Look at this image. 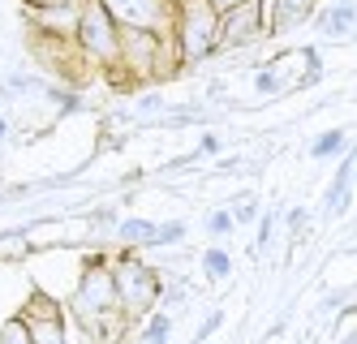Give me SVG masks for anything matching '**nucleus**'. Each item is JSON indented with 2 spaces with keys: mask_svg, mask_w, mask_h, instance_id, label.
<instances>
[{
  "mask_svg": "<svg viewBox=\"0 0 357 344\" xmlns=\"http://www.w3.org/2000/svg\"><path fill=\"white\" fill-rule=\"evenodd\" d=\"M69 310L78 314V323L91 340L99 344H116L121 331H125V314L116 310V293H112V271L104 267V258H91L86 267H82V284H78V293H73Z\"/></svg>",
  "mask_w": 357,
  "mask_h": 344,
  "instance_id": "obj_1",
  "label": "nucleus"
},
{
  "mask_svg": "<svg viewBox=\"0 0 357 344\" xmlns=\"http://www.w3.org/2000/svg\"><path fill=\"white\" fill-rule=\"evenodd\" d=\"M112 271V293H116V310L138 319V314H151L160 306V293H164V280L160 271H151L138 254H125Z\"/></svg>",
  "mask_w": 357,
  "mask_h": 344,
  "instance_id": "obj_2",
  "label": "nucleus"
},
{
  "mask_svg": "<svg viewBox=\"0 0 357 344\" xmlns=\"http://www.w3.org/2000/svg\"><path fill=\"white\" fill-rule=\"evenodd\" d=\"M99 5H104V13L112 17L116 31L172 39V26H176V0H99Z\"/></svg>",
  "mask_w": 357,
  "mask_h": 344,
  "instance_id": "obj_3",
  "label": "nucleus"
},
{
  "mask_svg": "<svg viewBox=\"0 0 357 344\" xmlns=\"http://www.w3.org/2000/svg\"><path fill=\"white\" fill-rule=\"evenodd\" d=\"M215 22L220 13L207 5V0H176V61H202L215 52Z\"/></svg>",
  "mask_w": 357,
  "mask_h": 344,
  "instance_id": "obj_4",
  "label": "nucleus"
},
{
  "mask_svg": "<svg viewBox=\"0 0 357 344\" xmlns=\"http://www.w3.org/2000/svg\"><path fill=\"white\" fill-rule=\"evenodd\" d=\"M78 43L91 61L99 65H121V31L112 26V17L104 13V5L99 0H86V5L78 9Z\"/></svg>",
  "mask_w": 357,
  "mask_h": 344,
  "instance_id": "obj_5",
  "label": "nucleus"
},
{
  "mask_svg": "<svg viewBox=\"0 0 357 344\" xmlns=\"http://www.w3.org/2000/svg\"><path fill=\"white\" fill-rule=\"evenodd\" d=\"M263 35H267V9H263V0H241L237 9L220 13V22H215V47H224V52L250 47V43H259Z\"/></svg>",
  "mask_w": 357,
  "mask_h": 344,
  "instance_id": "obj_6",
  "label": "nucleus"
},
{
  "mask_svg": "<svg viewBox=\"0 0 357 344\" xmlns=\"http://www.w3.org/2000/svg\"><path fill=\"white\" fill-rule=\"evenodd\" d=\"M17 319L26 323V331H31V344H65V323H61V306H56L52 297L35 293V297L26 301V310L17 314Z\"/></svg>",
  "mask_w": 357,
  "mask_h": 344,
  "instance_id": "obj_7",
  "label": "nucleus"
},
{
  "mask_svg": "<svg viewBox=\"0 0 357 344\" xmlns=\"http://www.w3.org/2000/svg\"><path fill=\"white\" fill-rule=\"evenodd\" d=\"M314 13V0H271V17H267V35H284L293 26H301Z\"/></svg>",
  "mask_w": 357,
  "mask_h": 344,
  "instance_id": "obj_8",
  "label": "nucleus"
},
{
  "mask_svg": "<svg viewBox=\"0 0 357 344\" xmlns=\"http://www.w3.org/2000/svg\"><path fill=\"white\" fill-rule=\"evenodd\" d=\"M349 185H353V155L344 151V160H340L336 177H331L327 194H323V211H327V216H340V211L349 207Z\"/></svg>",
  "mask_w": 357,
  "mask_h": 344,
  "instance_id": "obj_9",
  "label": "nucleus"
},
{
  "mask_svg": "<svg viewBox=\"0 0 357 344\" xmlns=\"http://www.w3.org/2000/svg\"><path fill=\"white\" fill-rule=\"evenodd\" d=\"M319 31L327 39H349L353 35V0H336L319 13Z\"/></svg>",
  "mask_w": 357,
  "mask_h": 344,
  "instance_id": "obj_10",
  "label": "nucleus"
},
{
  "mask_svg": "<svg viewBox=\"0 0 357 344\" xmlns=\"http://www.w3.org/2000/svg\"><path fill=\"white\" fill-rule=\"evenodd\" d=\"M151 232H155L151 220H121L116 224V241L125 250H138V246H151Z\"/></svg>",
  "mask_w": 357,
  "mask_h": 344,
  "instance_id": "obj_11",
  "label": "nucleus"
},
{
  "mask_svg": "<svg viewBox=\"0 0 357 344\" xmlns=\"http://www.w3.org/2000/svg\"><path fill=\"white\" fill-rule=\"evenodd\" d=\"M336 151H349V129H327V134H319L314 147H310L314 160H327V155H336Z\"/></svg>",
  "mask_w": 357,
  "mask_h": 344,
  "instance_id": "obj_12",
  "label": "nucleus"
},
{
  "mask_svg": "<svg viewBox=\"0 0 357 344\" xmlns=\"http://www.w3.org/2000/svg\"><path fill=\"white\" fill-rule=\"evenodd\" d=\"M202 271H207V280H228L233 276V258H228L220 246H211L207 254H202Z\"/></svg>",
  "mask_w": 357,
  "mask_h": 344,
  "instance_id": "obj_13",
  "label": "nucleus"
},
{
  "mask_svg": "<svg viewBox=\"0 0 357 344\" xmlns=\"http://www.w3.org/2000/svg\"><path fill=\"white\" fill-rule=\"evenodd\" d=\"M168 331H172V319H168L164 310H155V314L146 319V331H142V340H146V344H168Z\"/></svg>",
  "mask_w": 357,
  "mask_h": 344,
  "instance_id": "obj_14",
  "label": "nucleus"
},
{
  "mask_svg": "<svg viewBox=\"0 0 357 344\" xmlns=\"http://www.w3.org/2000/svg\"><path fill=\"white\" fill-rule=\"evenodd\" d=\"M185 237V224L181 220H168V224H155V232H151V246H176Z\"/></svg>",
  "mask_w": 357,
  "mask_h": 344,
  "instance_id": "obj_15",
  "label": "nucleus"
},
{
  "mask_svg": "<svg viewBox=\"0 0 357 344\" xmlns=\"http://www.w3.org/2000/svg\"><path fill=\"white\" fill-rule=\"evenodd\" d=\"M0 344H31V331H26V323H22L17 314L0 323Z\"/></svg>",
  "mask_w": 357,
  "mask_h": 344,
  "instance_id": "obj_16",
  "label": "nucleus"
},
{
  "mask_svg": "<svg viewBox=\"0 0 357 344\" xmlns=\"http://www.w3.org/2000/svg\"><path fill=\"white\" fill-rule=\"evenodd\" d=\"M207 232L211 237H228V232H233V216H228V211H211V216H207Z\"/></svg>",
  "mask_w": 357,
  "mask_h": 344,
  "instance_id": "obj_17",
  "label": "nucleus"
},
{
  "mask_svg": "<svg viewBox=\"0 0 357 344\" xmlns=\"http://www.w3.org/2000/svg\"><path fill=\"white\" fill-rule=\"evenodd\" d=\"M228 216H233V224H254L259 220V202L245 198V202H237V211H228Z\"/></svg>",
  "mask_w": 357,
  "mask_h": 344,
  "instance_id": "obj_18",
  "label": "nucleus"
},
{
  "mask_svg": "<svg viewBox=\"0 0 357 344\" xmlns=\"http://www.w3.org/2000/svg\"><path fill=\"white\" fill-rule=\"evenodd\" d=\"M254 87H259L263 95H275V91H284V87H280V82H275V73H271L267 65H263L259 73H254Z\"/></svg>",
  "mask_w": 357,
  "mask_h": 344,
  "instance_id": "obj_19",
  "label": "nucleus"
},
{
  "mask_svg": "<svg viewBox=\"0 0 357 344\" xmlns=\"http://www.w3.org/2000/svg\"><path fill=\"white\" fill-rule=\"evenodd\" d=\"M220 319H224V314L215 310V314H211V319H207V323H202V327H198V340H207V336H211V331L220 327Z\"/></svg>",
  "mask_w": 357,
  "mask_h": 344,
  "instance_id": "obj_20",
  "label": "nucleus"
},
{
  "mask_svg": "<svg viewBox=\"0 0 357 344\" xmlns=\"http://www.w3.org/2000/svg\"><path fill=\"white\" fill-rule=\"evenodd\" d=\"M207 5H211L215 13H228V9H237V5H241V0H207Z\"/></svg>",
  "mask_w": 357,
  "mask_h": 344,
  "instance_id": "obj_21",
  "label": "nucleus"
},
{
  "mask_svg": "<svg viewBox=\"0 0 357 344\" xmlns=\"http://www.w3.org/2000/svg\"><path fill=\"white\" fill-rule=\"evenodd\" d=\"M215 151H220V138L207 134V138H202V155H215Z\"/></svg>",
  "mask_w": 357,
  "mask_h": 344,
  "instance_id": "obj_22",
  "label": "nucleus"
},
{
  "mask_svg": "<svg viewBox=\"0 0 357 344\" xmlns=\"http://www.w3.org/2000/svg\"><path fill=\"white\" fill-rule=\"evenodd\" d=\"M5 134H9V121H5V117H0V138H5Z\"/></svg>",
  "mask_w": 357,
  "mask_h": 344,
  "instance_id": "obj_23",
  "label": "nucleus"
},
{
  "mask_svg": "<svg viewBox=\"0 0 357 344\" xmlns=\"http://www.w3.org/2000/svg\"><path fill=\"white\" fill-rule=\"evenodd\" d=\"M26 5H52V0H26Z\"/></svg>",
  "mask_w": 357,
  "mask_h": 344,
  "instance_id": "obj_24",
  "label": "nucleus"
}]
</instances>
